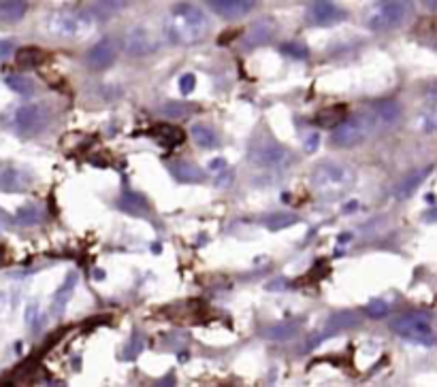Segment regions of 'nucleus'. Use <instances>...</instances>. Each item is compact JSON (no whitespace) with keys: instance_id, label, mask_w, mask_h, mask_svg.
I'll return each mask as SVG.
<instances>
[{"instance_id":"f257e3e1","label":"nucleus","mask_w":437,"mask_h":387,"mask_svg":"<svg viewBox=\"0 0 437 387\" xmlns=\"http://www.w3.org/2000/svg\"><path fill=\"white\" fill-rule=\"evenodd\" d=\"M164 35L173 45H198L209 35V19L198 7L190 3L175 5L164 21Z\"/></svg>"},{"instance_id":"f03ea898","label":"nucleus","mask_w":437,"mask_h":387,"mask_svg":"<svg viewBox=\"0 0 437 387\" xmlns=\"http://www.w3.org/2000/svg\"><path fill=\"white\" fill-rule=\"evenodd\" d=\"M94 17L87 11L77 9H58L43 17V30L49 37L77 41L87 37L94 30Z\"/></svg>"},{"instance_id":"7ed1b4c3","label":"nucleus","mask_w":437,"mask_h":387,"mask_svg":"<svg viewBox=\"0 0 437 387\" xmlns=\"http://www.w3.org/2000/svg\"><path fill=\"white\" fill-rule=\"evenodd\" d=\"M414 15L412 0H375L363 15V24L373 33H391Z\"/></svg>"},{"instance_id":"20e7f679","label":"nucleus","mask_w":437,"mask_h":387,"mask_svg":"<svg viewBox=\"0 0 437 387\" xmlns=\"http://www.w3.org/2000/svg\"><path fill=\"white\" fill-rule=\"evenodd\" d=\"M311 186L327 198H339L354 186V172L343 164L323 162L311 170Z\"/></svg>"},{"instance_id":"39448f33","label":"nucleus","mask_w":437,"mask_h":387,"mask_svg":"<svg viewBox=\"0 0 437 387\" xmlns=\"http://www.w3.org/2000/svg\"><path fill=\"white\" fill-rule=\"evenodd\" d=\"M391 330L420 347H433L435 345V330H433V317L429 313L410 311L395 317L391 321Z\"/></svg>"},{"instance_id":"423d86ee","label":"nucleus","mask_w":437,"mask_h":387,"mask_svg":"<svg viewBox=\"0 0 437 387\" xmlns=\"http://www.w3.org/2000/svg\"><path fill=\"white\" fill-rule=\"evenodd\" d=\"M377 124L380 122H377V117L371 111L357 113L352 117L345 115L341 122L335 126V130L331 134V141L337 147H357L373 134Z\"/></svg>"},{"instance_id":"0eeeda50","label":"nucleus","mask_w":437,"mask_h":387,"mask_svg":"<svg viewBox=\"0 0 437 387\" xmlns=\"http://www.w3.org/2000/svg\"><path fill=\"white\" fill-rule=\"evenodd\" d=\"M51 113L41 102L19 105L9 113V128L22 136H37L49 126Z\"/></svg>"},{"instance_id":"6e6552de","label":"nucleus","mask_w":437,"mask_h":387,"mask_svg":"<svg viewBox=\"0 0 437 387\" xmlns=\"http://www.w3.org/2000/svg\"><path fill=\"white\" fill-rule=\"evenodd\" d=\"M248 160L262 168H282V166L293 164L295 156L288 147L280 145L275 138L258 136L252 141V145L248 149Z\"/></svg>"},{"instance_id":"1a4fd4ad","label":"nucleus","mask_w":437,"mask_h":387,"mask_svg":"<svg viewBox=\"0 0 437 387\" xmlns=\"http://www.w3.org/2000/svg\"><path fill=\"white\" fill-rule=\"evenodd\" d=\"M35 183L33 172L17 162H0V192L22 194Z\"/></svg>"},{"instance_id":"9d476101","label":"nucleus","mask_w":437,"mask_h":387,"mask_svg":"<svg viewBox=\"0 0 437 387\" xmlns=\"http://www.w3.org/2000/svg\"><path fill=\"white\" fill-rule=\"evenodd\" d=\"M158 39L150 33L148 28H143V26H135L130 28L124 41H122V47L128 55L132 57H143V55H150L158 49Z\"/></svg>"},{"instance_id":"9b49d317","label":"nucleus","mask_w":437,"mask_h":387,"mask_svg":"<svg viewBox=\"0 0 437 387\" xmlns=\"http://www.w3.org/2000/svg\"><path fill=\"white\" fill-rule=\"evenodd\" d=\"M345 19V11L335 5L333 0H314L307 7V21L311 26H335Z\"/></svg>"},{"instance_id":"f8f14e48","label":"nucleus","mask_w":437,"mask_h":387,"mask_svg":"<svg viewBox=\"0 0 437 387\" xmlns=\"http://www.w3.org/2000/svg\"><path fill=\"white\" fill-rule=\"evenodd\" d=\"M115 55H118L115 41L111 37H105L90 47V51H87V55H85V62L92 71H105L115 62Z\"/></svg>"},{"instance_id":"ddd939ff","label":"nucleus","mask_w":437,"mask_h":387,"mask_svg":"<svg viewBox=\"0 0 437 387\" xmlns=\"http://www.w3.org/2000/svg\"><path fill=\"white\" fill-rule=\"evenodd\" d=\"M207 7L224 19H241L250 15L258 0H205Z\"/></svg>"},{"instance_id":"4468645a","label":"nucleus","mask_w":437,"mask_h":387,"mask_svg":"<svg viewBox=\"0 0 437 387\" xmlns=\"http://www.w3.org/2000/svg\"><path fill=\"white\" fill-rule=\"evenodd\" d=\"M77 287V273H69L67 279L62 281V285L58 287L53 300H51V315L53 317H62L65 311H67V305L71 300V296Z\"/></svg>"},{"instance_id":"2eb2a0df","label":"nucleus","mask_w":437,"mask_h":387,"mask_svg":"<svg viewBox=\"0 0 437 387\" xmlns=\"http://www.w3.org/2000/svg\"><path fill=\"white\" fill-rule=\"evenodd\" d=\"M301 325H303V319H293V321H282V323L269 325L262 330V339H267V341H290L301 332Z\"/></svg>"},{"instance_id":"dca6fc26","label":"nucleus","mask_w":437,"mask_h":387,"mask_svg":"<svg viewBox=\"0 0 437 387\" xmlns=\"http://www.w3.org/2000/svg\"><path fill=\"white\" fill-rule=\"evenodd\" d=\"M275 35V24L271 19H258L246 35V47H258V45H265L273 39Z\"/></svg>"},{"instance_id":"f3484780","label":"nucleus","mask_w":437,"mask_h":387,"mask_svg":"<svg viewBox=\"0 0 437 387\" xmlns=\"http://www.w3.org/2000/svg\"><path fill=\"white\" fill-rule=\"evenodd\" d=\"M128 3L130 0H94L87 13L94 17V21H105V19L120 15L128 7Z\"/></svg>"},{"instance_id":"a211bd4d","label":"nucleus","mask_w":437,"mask_h":387,"mask_svg":"<svg viewBox=\"0 0 437 387\" xmlns=\"http://www.w3.org/2000/svg\"><path fill=\"white\" fill-rule=\"evenodd\" d=\"M28 13L26 0H0V21L3 24H15L24 19Z\"/></svg>"},{"instance_id":"6ab92c4d","label":"nucleus","mask_w":437,"mask_h":387,"mask_svg":"<svg viewBox=\"0 0 437 387\" xmlns=\"http://www.w3.org/2000/svg\"><path fill=\"white\" fill-rule=\"evenodd\" d=\"M433 168L431 166H427V168H420V170H414V172H410L407 177H403V181H401V186L397 188V198H410L418 188H420V183L427 179V174L431 172Z\"/></svg>"},{"instance_id":"aec40b11","label":"nucleus","mask_w":437,"mask_h":387,"mask_svg":"<svg viewBox=\"0 0 437 387\" xmlns=\"http://www.w3.org/2000/svg\"><path fill=\"white\" fill-rule=\"evenodd\" d=\"M371 113L377 117V122L382 124H395L397 119L401 117V105L397 100H380L375 102Z\"/></svg>"},{"instance_id":"412c9836","label":"nucleus","mask_w":437,"mask_h":387,"mask_svg":"<svg viewBox=\"0 0 437 387\" xmlns=\"http://www.w3.org/2000/svg\"><path fill=\"white\" fill-rule=\"evenodd\" d=\"M190 136L200 149H214L218 145V134L214 132L209 124H194L190 128Z\"/></svg>"},{"instance_id":"4be33fe9","label":"nucleus","mask_w":437,"mask_h":387,"mask_svg":"<svg viewBox=\"0 0 437 387\" xmlns=\"http://www.w3.org/2000/svg\"><path fill=\"white\" fill-rule=\"evenodd\" d=\"M348 115L345 107L343 105H337V107H327L323 109L318 115H316V124L323 126V128H335L341 119Z\"/></svg>"},{"instance_id":"5701e85b","label":"nucleus","mask_w":437,"mask_h":387,"mask_svg":"<svg viewBox=\"0 0 437 387\" xmlns=\"http://www.w3.org/2000/svg\"><path fill=\"white\" fill-rule=\"evenodd\" d=\"M7 87L11 89V92L19 94V96H33L37 92V85L31 77H26V75H9L5 79Z\"/></svg>"},{"instance_id":"b1692460","label":"nucleus","mask_w":437,"mask_h":387,"mask_svg":"<svg viewBox=\"0 0 437 387\" xmlns=\"http://www.w3.org/2000/svg\"><path fill=\"white\" fill-rule=\"evenodd\" d=\"M299 224V217L293 215V213H288V211H277V213H271L265 217V222H262V226H265L267 230L271 232H277V230H286L290 226H295Z\"/></svg>"},{"instance_id":"393cba45","label":"nucleus","mask_w":437,"mask_h":387,"mask_svg":"<svg viewBox=\"0 0 437 387\" xmlns=\"http://www.w3.org/2000/svg\"><path fill=\"white\" fill-rule=\"evenodd\" d=\"M162 115L164 117H169V119H186V117H190L192 113H196L198 111V107L196 105H190V102H166V105H162Z\"/></svg>"},{"instance_id":"a878e982","label":"nucleus","mask_w":437,"mask_h":387,"mask_svg":"<svg viewBox=\"0 0 437 387\" xmlns=\"http://www.w3.org/2000/svg\"><path fill=\"white\" fill-rule=\"evenodd\" d=\"M171 172L184 183H198V181H203V170L192 166V164H186V162L171 166Z\"/></svg>"},{"instance_id":"bb28decb","label":"nucleus","mask_w":437,"mask_h":387,"mask_svg":"<svg viewBox=\"0 0 437 387\" xmlns=\"http://www.w3.org/2000/svg\"><path fill=\"white\" fill-rule=\"evenodd\" d=\"M359 323H361V317H359L357 313L341 311V313L331 315V319H329V330L339 332V330H348V327L359 325Z\"/></svg>"},{"instance_id":"cd10ccee","label":"nucleus","mask_w":437,"mask_h":387,"mask_svg":"<svg viewBox=\"0 0 437 387\" xmlns=\"http://www.w3.org/2000/svg\"><path fill=\"white\" fill-rule=\"evenodd\" d=\"M15 57H17V64L19 66H24V69H35V66H39L43 60H45V53L41 49H37V47H26V49H19L15 53Z\"/></svg>"},{"instance_id":"c85d7f7f","label":"nucleus","mask_w":437,"mask_h":387,"mask_svg":"<svg viewBox=\"0 0 437 387\" xmlns=\"http://www.w3.org/2000/svg\"><path fill=\"white\" fill-rule=\"evenodd\" d=\"M41 217H43V211L37 206V204H28V206H22L19 211H17V224H22V226H35V224H39L41 222Z\"/></svg>"},{"instance_id":"c756f323","label":"nucleus","mask_w":437,"mask_h":387,"mask_svg":"<svg viewBox=\"0 0 437 387\" xmlns=\"http://www.w3.org/2000/svg\"><path fill=\"white\" fill-rule=\"evenodd\" d=\"M160 141V145H180L184 143V132L180 128H175V126H160L156 128L154 132Z\"/></svg>"},{"instance_id":"7c9ffc66","label":"nucleus","mask_w":437,"mask_h":387,"mask_svg":"<svg viewBox=\"0 0 437 387\" xmlns=\"http://www.w3.org/2000/svg\"><path fill=\"white\" fill-rule=\"evenodd\" d=\"M280 51L293 60H307L309 57V47L301 41H288L280 45Z\"/></svg>"},{"instance_id":"2f4dec72","label":"nucleus","mask_w":437,"mask_h":387,"mask_svg":"<svg viewBox=\"0 0 437 387\" xmlns=\"http://www.w3.org/2000/svg\"><path fill=\"white\" fill-rule=\"evenodd\" d=\"M120 206L124 208L126 213H139V211H145L148 208V202H145L143 196L135 194V192H128L124 194V198L120 200Z\"/></svg>"},{"instance_id":"473e14b6","label":"nucleus","mask_w":437,"mask_h":387,"mask_svg":"<svg viewBox=\"0 0 437 387\" xmlns=\"http://www.w3.org/2000/svg\"><path fill=\"white\" fill-rule=\"evenodd\" d=\"M365 311H367V315L373 317V319H382V317L388 315V305H386L384 300H380V298H373V300L367 303Z\"/></svg>"},{"instance_id":"72a5a7b5","label":"nucleus","mask_w":437,"mask_h":387,"mask_svg":"<svg viewBox=\"0 0 437 387\" xmlns=\"http://www.w3.org/2000/svg\"><path fill=\"white\" fill-rule=\"evenodd\" d=\"M143 345H145V341L141 339V334H135L132 341L128 343V349H126L124 357H130V360H135V357L143 351Z\"/></svg>"},{"instance_id":"f704fd0d","label":"nucleus","mask_w":437,"mask_h":387,"mask_svg":"<svg viewBox=\"0 0 437 387\" xmlns=\"http://www.w3.org/2000/svg\"><path fill=\"white\" fill-rule=\"evenodd\" d=\"M15 47H17V43L13 39H0V62L9 60L15 53Z\"/></svg>"},{"instance_id":"c9c22d12","label":"nucleus","mask_w":437,"mask_h":387,"mask_svg":"<svg viewBox=\"0 0 437 387\" xmlns=\"http://www.w3.org/2000/svg\"><path fill=\"white\" fill-rule=\"evenodd\" d=\"M194 87H196V77H194V75L186 73V75L180 77V92H182L184 96L192 94V92H194Z\"/></svg>"},{"instance_id":"e433bc0d","label":"nucleus","mask_w":437,"mask_h":387,"mask_svg":"<svg viewBox=\"0 0 437 387\" xmlns=\"http://www.w3.org/2000/svg\"><path fill=\"white\" fill-rule=\"evenodd\" d=\"M232 179H235V172H232V170H224V172H220L216 177V186L218 188H226V186L232 183Z\"/></svg>"},{"instance_id":"4c0bfd02","label":"nucleus","mask_w":437,"mask_h":387,"mask_svg":"<svg viewBox=\"0 0 437 387\" xmlns=\"http://www.w3.org/2000/svg\"><path fill=\"white\" fill-rule=\"evenodd\" d=\"M13 222H15V219H13V217H11L7 211H5L3 206H0V234H3V232H7V230L13 226Z\"/></svg>"},{"instance_id":"58836bf2","label":"nucleus","mask_w":437,"mask_h":387,"mask_svg":"<svg viewBox=\"0 0 437 387\" xmlns=\"http://www.w3.org/2000/svg\"><path fill=\"white\" fill-rule=\"evenodd\" d=\"M11 311V303H9V296L7 294H0V321H3Z\"/></svg>"},{"instance_id":"ea45409f","label":"nucleus","mask_w":437,"mask_h":387,"mask_svg":"<svg viewBox=\"0 0 437 387\" xmlns=\"http://www.w3.org/2000/svg\"><path fill=\"white\" fill-rule=\"evenodd\" d=\"M318 145H320V136L318 134H309L307 141H305V145H303V149H305L307 154H314L316 149H318Z\"/></svg>"},{"instance_id":"a19ab883","label":"nucleus","mask_w":437,"mask_h":387,"mask_svg":"<svg viewBox=\"0 0 437 387\" xmlns=\"http://www.w3.org/2000/svg\"><path fill=\"white\" fill-rule=\"evenodd\" d=\"M35 317H37V305H33L31 309H28V313H26V321H28V323H33V321H35Z\"/></svg>"},{"instance_id":"79ce46f5","label":"nucleus","mask_w":437,"mask_h":387,"mask_svg":"<svg viewBox=\"0 0 437 387\" xmlns=\"http://www.w3.org/2000/svg\"><path fill=\"white\" fill-rule=\"evenodd\" d=\"M224 164H226L224 158H216V160L209 162V168H212V170H218V168H224Z\"/></svg>"},{"instance_id":"37998d69","label":"nucleus","mask_w":437,"mask_h":387,"mask_svg":"<svg viewBox=\"0 0 437 387\" xmlns=\"http://www.w3.org/2000/svg\"><path fill=\"white\" fill-rule=\"evenodd\" d=\"M422 3L429 7V9H435V5H437V0H422Z\"/></svg>"}]
</instances>
